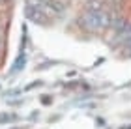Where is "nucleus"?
<instances>
[{"instance_id": "f257e3e1", "label": "nucleus", "mask_w": 131, "mask_h": 129, "mask_svg": "<svg viewBox=\"0 0 131 129\" xmlns=\"http://www.w3.org/2000/svg\"><path fill=\"white\" fill-rule=\"evenodd\" d=\"M25 13H26V19L36 22V25H47V21H49V15L45 13L43 4H30V2H26Z\"/></svg>"}, {"instance_id": "f03ea898", "label": "nucleus", "mask_w": 131, "mask_h": 129, "mask_svg": "<svg viewBox=\"0 0 131 129\" xmlns=\"http://www.w3.org/2000/svg\"><path fill=\"white\" fill-rule=\"evenodd\" d=\"M99 13H94V11H84L79 15V26L86 32H99Z\"/></svg>"}, {"instance_id": "7ed1b4c3", "label": "nucleus", "mask_w": 131, "mask_h": 129, "mask_svg": "<svg viewBox=\"0 0 131 129\" xmlns=\"http://www.w3.org/2000/svg\"><path fill=\"white\" fill-rule=\"evenodd\" d=\"M43 8H45V13L49 17H62L66 13L68 6H66L64 0H47L43 4Z\"/></svg>"}, {"instance_id": "20e7f679", "label": "nucleus", "mask_w": 131, "mask_h": 129, "mask_svg": "<svg viewBox=\"0 0 131 129\" xmlns=\"http://www.w3.org/2000/svg\"><path fill=\"white\" fill-rule=\"evenodd\" d=\"M84 11H94V13H99V11L105 9V0H84Z\"/></svg>"}, {"instance_id": "39448f33", "label": "nucleus", "mask_w": 131, "mask_h": 129, "mask_svg": "<svg viewBox=\"0 0 131 129\" xmlns=\"http://www.w3.org/2000/svg\"><path fill=\"white\" fill-rule=\"evenodd\" d=\"M120 129H131V127H120Z\"/></svg>"}]
</instances>
